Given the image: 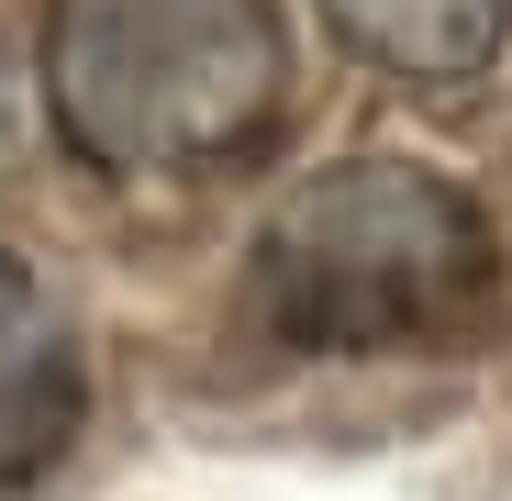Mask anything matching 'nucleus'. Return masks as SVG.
Listing matches in <instances>:
<instances>
[{
  "mask_svg": "<svg viewBox=\"0 0 512 501\" xmlns=\"http://www.w3.org/2000/svg\"><path fill=\"white\" fill-rule=\"evenodd\" d=\"M268 334L323 357H379V346H435L501 312V234L490 212L412 156H346L256 223L245 268Z\"/></svg>",
  "mask_w": 512,
  "mask_h": 501,
  "instance_id": "obj_1",
  "label": "nucleus"
},
{
  "mask_svg": "<svg viewBox=\"0 0 512 501\" xmlns=\"http://www.w3.org/2000/svg\"><path fill=\"white\" fill-rule=\"evenodd\" d=\"M45 112L90 167H223L290 112V12L279 0H45Z\"/></svg>",
  "mask_w": 512,
  "mask_h": 501,
  "instance_id": "obj_2",
  "label": "nucleus"
},
{
  "mask_svg": "<svg viewBox=\"0 0 512 501\" xmlns=\"http://www.w3.org/2000/svg\"><path fill=\"white\" fill-rule=\"evenodd\" d=\"M78 412H90V368H78V323L45 290V268H23L0 245V490L67 457Z\"/></svg>",
  "mask_w": 512,
  "mask_h": 501,
  "instance_id": "obj_3",
  "label": "nucleus"
},
{
  "mask_svg": "<svg viewBox=\"0 0 512 501\" xmlns=\"http://www.w3.org/2000/svg\"><path fill=\"white\" fill-rule=\"evenodd\" d=\"M323 23L390 78H479L512 34V0H323Z\"/></svg>",
  "mask_w": 512,
  "mask_h": 501,
  "instance_id": "obj_4",
  "label": "nucleus"
},
{
  "mask_svg": "<svg viewBox=\"0 0 512 501\" xmlns=\"http://www.w3.org/2000/svg\"><path fill=\"white\" fill-rule=\"evenodd\" d=\"M12 145H23V90H12V67H0V167H12Z\"/></svg>",
  "mask_w": 512,
  "mask_h": 501,
  "instance_id": "obj_5",
  "label": "nucleus"
}]
</instances>
